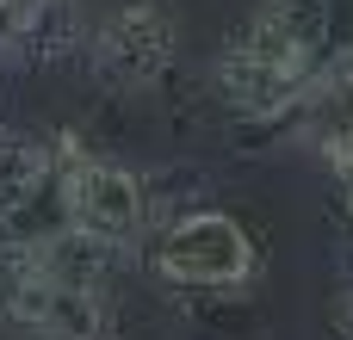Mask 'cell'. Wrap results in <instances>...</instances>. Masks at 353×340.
Returning <instances> with one entry per match:
<instances>
[{
    "label": "cell",
    "mask_w": 353,
    "mask_h": 340,
    "mask_svg": "<svg viewBox=\"0 0 353 340\" xmlns=\"http://www.w3.org/2000/svg\"><path fill=\"white\" fill-rule=\"evenodd\" d=\"M335 56V0H254L211 62V93L230 118L267 124V136H279Z\"/></svg>",
    "instance_id": "obj_1"
},
{
    "label": "cell",
    "mask_w": 353,
    "mask_h": 340,
    "mask_svg": "<svg viewBox=\"0 0 353 340\" xmlns=\"http://www.w3.org/2000/svg\"><path fill=\"white\" fill-rule=\"evenodd\" d=\"M143 273L168 291L192 297H236L261 279L267 248L254 235V223H242L223 204H186V211H161L155 229L137 248Z\"/></svg>",
    "instance_id": "obj_2"
},
{
    "label": "cell",
    "mask_w": 353,
    "mask_h": 340,
    "mask_svg": "<svg viewBox=\"0 0 353 340\" xmlns=\"http://www.w3.org/2000/svg\"><path fill=\"white\" fill-rule=\"evenodd\" d=\"M56 167H62V204L68 223L137 254L143 235L155 229V198H149V173L124 167L118 155H105L99 142H87L81 130H56Z\"/></svg>",
    "instance_id": "obj_3"
},
{
    "label": "cell",
    "mask_w": 353,
    "mask_h": 340,
    "mask_svg": "<svg viewBox=\"0 0 353 340\" xmlns=\"http://www.w3.org/2000/svg\"><path fill=\"white\" fill-rule=\"evenodd\" d=\"M87 62L93 81L112 93L161 87L180 62V12L168 0H118L112 12H99L87 37Z\"/></svg>",
    "instance_id": "obj_4"
},
{
    "label": "cell",
    "mask_w": 353,
    "mask_h": 340,
    "mask_svg": "<svg viewBox=\"0 0 353 340\" xmlns=\"http://www.w3.org/2000/svg\"><path fill=\"white\" fill-rule=\"evenodd\" d=\"M279 130L304 136L335 173H353V56H335V62L310 81V93L298 99V111H292Z\"/></svg>",
    "instance_id": "obj_5"
},
{
    "label": "cell",
    "mask_w": 353,
    "mask_h": 340,
    "mask_svg": "<svg viewBox=\"0 0 353 340\" xmlns=\"http://www.w3.org/2000/svg\"><path fill=\"white\" fill-rule=\"evenodd\" d=\"M31 254L43 260V273H50L56 285H81V291H105L112 273H118V260H124V248H112V242H99V235H87V229H56V235L37 242Z\"/></svg>",
    "instance_id": "obj_6"
},
{
    "label": "cell",
    "mask_w": 353,
    "mask_h": 340,
    "mask_svg": "<svg viewBox=\"0 0 353 340\" xmlns=\"http://www.w3.org/2000/svg\"><path fill=\"white\" fill-rule=\"evenodd\" d=\"M329 340H353V285L329 304Z\"/></svg>",
    "instance_id": "obj_7"
},
{
    "label": "cell",
    "mask_w": 353,
    "mask_h": 340,
    "mask_svg": "<svg viewBox=\"0 0 353 340\" xmlns=\"http://www.w3.org/2000/svg\"><path fill=\"white\" fill-rule=\"evenodd\" d=\"M341 248H347V266H353V192H341Z\"/></svg>",
    "instance_id": "obj_8"
},
{
    "label": "cell",
    "mask_w": 353,
    "mask_h": 340,
    "mask_svg": "<svg viewBox=\"0 0 353 340\" xmlns=\"http://www.w3.org/2000/svg\"><path fill=\"white\" fill-rule=\"evenodd\" d=\"M0 130H6V124H0Z\"/></svg>",
    "instance_id": "obj_9"
}]
</instances>
